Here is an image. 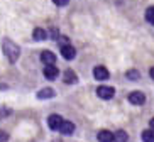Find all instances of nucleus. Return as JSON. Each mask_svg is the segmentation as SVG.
<instances>
[{
  "label": "nucleus",
  "mask_w": 154,
  "mask_h": 142,
  "mask_svg": "<svg viewBox=\"0 0 154 142\" xmlns=\"http://www.w3.org/2000/svg\"><path fill=\"white\" fill-rule=\"evenodd\" d=\"M2 49H4L5 58H7L10 63H15V61L19 59V56H20V47H19L15 42H12L10 39H4V41H2Z\"/></svg>",
  "instance_id": "nucleus-1"
},
{
  "label": "nucleus",
  "mask_w": 154,
  "mask_h": 142,
  "mask_svg": "<svg viewBox=\"0 0 154 142\" xmlns=\"http://www.w3.org/2000/svg\"><path fill=\"white\" fill-rule=\"evenodd\" d=\"M97 95H98L102 100H110V98H113V95H115V90H113L112 86H98L97 88Z\"/></svg>",
  "instance_id": "nucleus-2"
},
{
  "label": "nucleus",
  "mask_w": 154,
  "mask_h": 142,
  "mask_svg": "<svg viewBox=\"0 0 154 142\" xmlns=\"http://www.w3.org/2000/svg\"><path fill=\"white\" fill-rule=\"evenodd\" d=\"M61 124H63V117L58 113H53L48 117V125H49L51 130H59V127H61Z\"/></svg>",
  "instance_id": "nucleus-3"
},
{
  "label": "nucleus",
  "mask_w": 154,
  "mask_h": 142,
  "mask_svg": "<svg viewBox=\"0 0 154 142\" xmlns=\"http://www.w3.org/2000/svg\"><path fill=\"white\" fill-rule=\"evenodd\" d=\"M42 73H44V76H46L48 80H51V81H53V80L58 78L59 71H58V68H56L54 64H46V66H44V71H42Z\"/></svg>",
  "instance_id": "nucleus-4"
},
{
  "label": "nucleus",
  "mask_w": 154,
  "mask_h": 142,
  "mask_svg": "<svg viewBox=\"0 0 154 142\" xmlns=\"http://www.w3.org/2000/svg\"><path fill=\"white\" fill-rule=\"evenodd\" d=\"M93 76H95V80H98V81H103V80H109L110 73H109V69L103 68V66H97V68L93 69Z\"/></svg>",
  "instance_id": "nucleus-5"
},
{
  "label": "nucleus",
  "mask_w": 154,
  "mask_h": 142,
  "mask_svg": "<svg viewBox=\"0 0 154 142\" xmlns=\"http://www.w3.org/2000/svg\"><path fill=\"white\" fill-rule=\"evenodd\" d=\"M129 101H131L132 105H142L146 101V95L142 92H132L129 95Z\"/></svg>",
  "instance_id": "nucleus-6"
},
{
  "label": "nucleus",
  "mask_w": 154,
  "mask_h": 142,
  "mask_svg": "<svg viewBox=\"0 0 154 142\" xmlns=\"http://www.w3.org/2000/svg\"><path fill=\"white\" fill-rule=\"evenodd\" d=\"M61 56H63L64 59H73L75 56H76V49L69 44H63L61 46Z\"/></svg>",
  "instance_id": "nucleus-7"
},
{
  "label": "nucleus",
  "mask_w": 154,
  "mask_h": 142,
  "mask_svg": "<svg viewBox=\"0 0 154 142\" xmlns=\"http://www.w3.org/2000/svg\"><path fill=\"white\" fill-rule=\"evenodd\" d=\"M59 132L63 134V135H71V134L75 132V124L63 120V124H61V127H59Z\"/></svg>",
  "instance_id": "nucleus-8"
},
{
  "label": "nucleus",
  "mask_w": 154,
  "mask_h": 142,
  "mask_svg": "<svg viewBox=\"0 0 154 142\" xmlns=\"http://www.w3.org/2000/svg\"><path fill=\"white\" fill-rule=\"evenodd\" d=\"M41 61L44 64H54L56 63L54 53H51V51H42V53H41Z\"/></svg>",
  "instance_id": "nucleus-9"
},
{
  "label": "nucleus",
  "mask_w": 154,
  "mask_h": 142,
  "mask_svg": "<svg viewBox=\"0 0 154 142\" xmlns=\"http://www.w3.org/2000/svg\"><path fill=\"white\" fill-rule=\"evenodd\" d=\"M98 140L100 142H113V134L109 130H100L98 132Z\"/></svg>",
  "instance_id": "nucleus-10"
},
{
  "label": "nucleus",
  "mask_w": 154,
  "mask_h": 142,
  "mask_svg": "<svg viewBox=\"0 0 154 142\" xmlns=\"http://www.w3.org/2000/svg\"><path fill=\"white\" fill-rule=\"evenodd\" d=\"M32 37H34L36 41H44V39H48V32H46L44 29L37 27V29H34V32H32Z\"/></svg>",
  "instance_id": "nucleus-11"
},
{
  "label": "nucleus",
  "mask_w": 154,
  "mask_h": 142,
  "mask_svg": "<svg viewBox=\"0 0 154 142\" xmlns=\"http://www.w3.org/2000/svg\"><path fill=\"white\" fill-rule=\"evenodd\" d=\"M54 96V90L53 88H42L41 92H37V98H41V100H44V98H53Z\"/></svg>",
  "instance_id": "nucleus-12"
},
{
  "label": "nucleus",
  "mask_w": 154,
  "mask_h": 142,
  "mask_svg": "<svg viewBox=\"0 0 154 142\" xmlns=\"http://www.w3.org/2000/svg\"><path fill=\"white\" fill-rule=\"evenodd\" d=\"M78 78L76 74H75V71L73 69H66L64 71V83H69V85H73V83H76Z\"/></svg>",
  "instance_id": "nucleus-13"
},
{
  "label": "nucleus",
  "mask_w": 154,
  "mask_h": 142,
  "mask_svg": "<svg viewBox=\"0 0 154 142\" xmlns=\"http://www.w3.org/2000/svg\"><path fill=\"white\" fill-rule=\"evenodd\" d=\"M127 134L124 130H117V132L113 134V142H127Z\"/></svg>",
  "instance_id": "nucleus-14"
},
{
  "label": "nucleus",
  "mask_w": 154,
  "mask_h": 142,
  "mask_svg": "<svg viewBox=\"0 0 154 142\" xmlns=\"http://www.w3.org/2000/svg\"><path fill=\"white\" fill-rule=\"evenodd\" d=\"M142 140H144V142H154V130H152V128L142 132Z\"/></svg>",
  "instance_id": "nucleus-15"
},
{
  "label": "nucleus",
  "mask_w": 154,
  "mask_h": 142,
  "mask_svg": "<svg viewBox=\"0 0 154 142\" xmlns=\"http://www.w3.org/2000/svg\"><path fill=\"white\" fill-rule=\"evenodd\" d=\"M146 20H147L149 24H152V26H154V5H152V7H149V9L146 10Z\"/></svg>",
  "instance_id": "nucleus-16"
},
{
  "label": "nucleus",
  "mask_w": 154,
  "mask_h": 142,
  "mask_svg": "<svg viewBox=\"0 0 154 142\" xmlns=\"http://www.w3.org/2000/svg\"><path fill=\"white\" fill-rule=\"evenodd\" d=\"M127 78L137 81V80L140 78V74H139V71H137V69H129V71H127Z\"/></svg>",
  "instance_id": "nucleus-17"
},
{
  "label": "nucleus",
  "mask_w": 154,
  "mask_h": 142,
  "mask_svg": "<svg viewBox=\"0 0 154 142\" xmlns=\"http://www.w3.org/2000/svg\"><path fill=\"white\" fill-rule=\"evenodd\" d=\"M9 140V134L5 130H0V142H7Z\"/></svg>",
  "instance_id": "nucleus-18"
},
{
  "label": "nucleus",
  "mask_w": 154,
  "mask_h": 142,
  "mask_svg": "<svg viewBox=\"0 0 154 142\" xmlns=\"http://www.w3.org/2000/svg\"><path fill=\"white\" fill-rule=\"evenodd\" d=\"M53 2H54V4L58 5V7H64V5H68L69 0H53Z\"/></svg>",
  "instance_id": "nucleus-19"
},
{
  "label": "nucleus",
  "mask_w": 154,
  "mask_h": 142,
  "mask_svg": "<svg viewBox=\"0 0 154 142\" xmlns=\"http://www.w3.org/2000/svg\"><path fill=\"white\" fill-rule=\"evenodd\" d=\"M149 74H151V78L154 80V68H151V71H149Z\"/></svg>",
  "instance_id": "nucleus-20"
},
{
  "label": "nucleus",
  "mask_w": 154,
  "mask_h": 142,
  "mask_svg": "<svg viewBox=\"0 0 154 142\" xmlns=\"http://www.w3.org/2000/svg\"><path fill=\"white\" fill-rule=\"evenodd\" d=\"M149 125H151V128L154 130V119H151V124H149Z\"/></svg>",
  "instance_id": "nucleus-21"
},
{
  "label": "nucleus",
  "mask_w": 154,
  "mask_h": 142,
  "mask_svg": "<svg viewBox=\"0 0 154 142\" xmlns=\"http://www.w3.org/2000/svg\"><path fill=\"white\" fill-rule=\"evenodd\" d=\"M0 119H2V113H0Z\"/></svg>",
  "instance_id": "nucleus-22"
}]
</instances>
